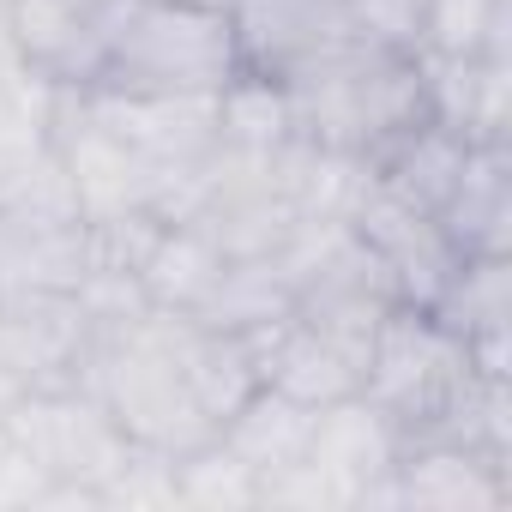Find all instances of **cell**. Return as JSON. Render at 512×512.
I'll list each match as a JSON object with an SVG mask.
<instances>
[{
  "label": "cell",
  "mask_w": 512,
  "mask_h": 512,
  "mask_svg": "<svg viewBox=\"0 0 512 512\" xmlns=\"http://www.w3.org/2000/svg\"><path fill=\"white\" fill-rule=\"evenodd\" d=\"M91 43L85 91H223L235 79L229 13L193 0H97Z\"/></svg>",
  "instance_id": "obj_1"
},
{
  "label": "cell",
  "mask_w": 512,
  "mask_h": 512,
  "mask_svg": "<svg viewBox=\"0 0 512 512\" xmlns=\"http://www.w3.org/2000/svg\"><path fill=\"white\" fill-rule=\"evenodd\" d=\"M470 386H476V374H470L464 344L428 308L392 302L368 344V362H362V398L398 428V440L446 434V422Z\"/></svg>",
  "instance_id": "obj_2"
},
{
  "label": "cell",
  "mask_w": 512,
  "mask_h": 512,
  "mask_svg": "<svg viewBox=\"0 0 512 512\" xmlns=\"http://www.w3.org/2000/svg\"><path fill=\"white\" fill-rule=\"evenodd\" d=\"M229 31L235 73H266L284 85L374 43V31L350 13V0H229Z\"/></svg>",
  "instance_id": "obj_3"
},
{
  "label": "cell",
  "mask_w": 512,
  "mask_h": 512,
  "mask_svg": "<svg viewBox=\"0 0 512 512\" xmlns=\"http://www.w3.org/2000/svg\"><path fill=\"white\" fill-rule=\"evenodd\" d=\"M7 434L31 452V464H43L49 482H85V488H103V476L133 452V440L115 428V416L85 386L25 392L19 410L7 416Z\"/></svg>",
  "instance_id": "obj_4"
},
{
  "label": "cell",
  "mask_w": 512,
  "mask_h": 512,
  "mask_svg": "<svg viewBox=\"0 0 512 512\" xmlns=\"http://www.w3.org/2000/svg\"><path fill=\"white\" fill-rule=\"evenodd\" d=\"M91 320L73 290H7L0 296V356L31 392H67L91 362Z\"/></svg>",
  "instance_id": "obj_5"
},
{
  "label": "cell",
  "mask_w": 512,
  "mask_h": 512,
  "mask_svg": "<svg viewBox=\"0 0 512 512\" xmlns=\"http://www.w3.org/2000/svg\"><path fill=\"white\" fill-rule=\"evenodd\" d=\"M85 115L151 163H199L217 145V91H79Z\"/></svg>",
  "instance_id": "obj_6"
},
{
  "label": "cell",
  "mask_w": 512,
  "mask_h": 512,
  "mask_svg": "<svg viewBox=\"0 0 512 512\" xmlns=\"http://www.w3.org/2000/svg\"><path fill=\"white\" fill-rule=\"evenodd\" d=\"M392 476L398 500L416 512H494L512 500L506 458L464 440H404Z\"/></svg>",
  "instance_id": "obj_7"
},
{
  "label": "cell",
  "mask_w": 512,
  "mask_h": 512,
  "mask_svg": "<svg viewBox=\"0 0 512 512\" xmlns=\"http://www.w3.org/2000/svg\"><path fill=\"white\" fill-rule=\"evenodd\" d=\"M253 350H260V380L302 410H326V404L362 392V368L344 350H332L314 326H302L296 314L253 332Z\"/></svg>",
  "instance_id": "obj_8"
},
{
  "label": "cell",
  "mask_w": 512,
  "mask_h": 512,
  "mask_svg": "<svg viewBox=\"0 0 512 512\" xmlns=\"http://www.w3.org/2000/svg\"><path fill=\"white\" fill-rule=\"evenodd\" d=\"M458 253H506L512 247V145H470L458 187L434 211Z\"/></svg>",
  "instance_id": "obj_9"
},
{
  "label": "cell",
  "mask_w": 512,
  "mask_h": 512,
  "mask_svg": "<svg viewBox=\"0 0 512 512\" xmlns=\"http://www.w3.org/2000/svg\"><path fill=\"white\" fill-rule=\"evenodd\" d=\"M7 43L31 73H43L61 91H85L97 73L91 13L73 0H7Z\"/></svg>",
  "instance_id": "obj_10"
},
{
  "label": "cell",
  "mask_w": 512,
  "mask_h": 512,
  "mask_svg": "<svg viewBox=\"0 0 512 512\" xmlns=\"http://www.w3.org/2000/svg\"><path fill=\"white\" fill-rule=\"evenodd\" d=\"M464 157H470V139L428 115V121H416L410 133H398L380 157H368V175H374L392 199H404V205H416V211L434 217V211L446 205V193L458 187Z\"/></svg>",
  "instance_id": "obj_11"
},
{
  "label": "cell",
  "mask_w": 512,
  "mask_h": 512,
  "mask_svg": "<svg viewBox=\"0 0 512 512\" xmlns=\"http://www.w3.org/2000/svg\"><path fill=\"white\" fill-rule=\"evenodd\" d=\"M398 428L356 392V398H338L326 410H314V434H308V458L326 464L338 482H350V500L362 482L386 476L398 464Z\"/></svg>",
  "instance_id": "obj_12"
},
{
  "label": "cell",
  "mask_w": 512,
  "mask_h": 512,
  "mask_svg": "<svg viewBox=\"0 0 512 512\" xmlns=\"http://www.w3.org/2000/svg\"><path fill=\"white\" fill-rule=\"evenodd\" d=\"M223 266H229L223 247L199 223H163L157 247L145 253V266H139V284H145L151 308H163V314H199V302L217 290Z\"/></svg>",
  "instance_id": "obj_13"
},
{
  "label": "cell",
  "mask_w": 512,
  "mask_h": 512,
  "mask_svg": "<svg viewBox=\"0 0 512 512\" xmlns=\"http://www.w3.org/2000/svg\"><path fill=\"white\" fill-rule=\"evenodd\" d=\"M181 380H187V392H193V404L205 410L211 428H223L253 392L266 386L253 338H241V332H205V326H193V338L181 350Z\"/></svg>",
  "instance_id": "obj_14"
},
{
  "label": "cell",
  "mask_w": 512,
  "mask_h": 512,
  "mask_svg": "<svg viewBox=\"0 0 512 512\" xmlns=\"http://www.w3.org/2000/svg\"><path fill=\"white\" fill-rule=\"evenodd\" d=\"M308 434H314V410L290 404V398L272 392V386H260V392H253V398L217 428V440H223L253 476H272V470L308 458Z\"/></svg>",
  "instance_id": "obj_15"
},
{
  "label": "cell",
  "mask_w": 512,
  "mask_h": 512,
  "mask_svg": "<svg viewBox=\"0 0 512 512\" xmlns=\"http://www.w3.org/2000/svg\"><path fill=\"white\" fill-rule=\"evenodd\" d=\"M458 344L482 332H512V253H464L452 284L428 308Z\"/></svg>",
  "instance_id": "obj_16"
},
{
  "label": "cell",
  "mask_w": 512,
  "mask_h": 512,
  "mask_svg": "<svg viewBox=\"0 0 512 512\" xmlns=\"http://www.w3.org/2000/svg\"><path fill=\"white\" fill-rule=\"evenodd\" d=\"M284 314H296V296H290V284L278 278L272 260H229L223 278H217V290L199 302L193 320L205 332H241V338H253V332L278 326Z\"/></svg>",
  "instance_id": "obj_17"
},
{
  "label": "cell",
  "mask_w": 512,
  "mask_h": 512,
  "mask_svg": "<svg viewBox=\"0 0 512 512\" xmlns=\"http://www.w3.org/2000/svg\"><path fill=\"white\" fill-rule=\"evenodd\" d=\"M290 139H296V115H290L284 79L235 73V79L217 91V145L253 151V157H272V151L290 145Z\"/></svg>",
  "instance_id": "obj_18"
},
{
  "label": "cell",
  "mask_w": 512,
  "mask_h": 512,
  "mask_svg": "<svg viewBox=\"0 0 512 512\" xmlns=\"http://www.w3.org/2000/svg\"><path fill=\"white\" fill-rule=\"evenodd\" d=\"M55 97H61V85H49L31 67H19L0 85V181L55 145Z\"/></svg>",
  "instance_id": "obj_19"
},
{
  "label": "cell",
  "mask_w": 512,
  "mask_h": 512,
  "mask_svg": "<svg viewBox=\"0 0 512 512\" xmlns=\"http://www.w3.org/2000/svg\"><path fill=\"white\" fill-rule=\"evenodd\" d=\"M422 55H506V0H422Z\"/></svg>",
  "instance_id": "obj_20"
},
{
  "label": "cell",
  "mask_w": 512,
  "mask_h": 512,
  "mask_svg": "<svg viewBox=\"0 0 512 512\" xmlns=\"http://www.w3.org/2000/svg\"><path fill=\"white\" fill-rule=\"evenodd\" d=\"M175 494L193 512H247L260 506V476H253L217 434L175 458Z\"/></svg>",
  "instance_id": "obj_21"
},
{
  "label": "cell",
  "mask_w": 512,
  "mask_h": 512,
  "mask_svg": "<svg viewBox=\"0 0 512 512\" xmlns=\"http://www.w3.org/2000/svg\"><path fill=\"white\" fill-rule=\"evenodd\" d=\"M97 500L115 512V506H181V494H175V458H163V452H151V446H133L109 476H103V488H97Z\"/></svg>",
  "instance_id": "obj_22"
},
{
  "label": "cell",
  "mask_w": 512,
  "mask_h": 512,
  "mask_svg": "<svg viewBox=\"0 0 512 512\" xmlns=\"http://www.w3.org/2000/svg\"><path fill=\"white\" fill-rule=\"evenodd\" d=\"M260 506H284V512H344L350 506V482H338L314 458H296V464L260 476Z\"/></svg>",
  "instance_id": "obj_23"
},
{
  "label": "cell",
  "mask_w": 512,
  "mask_h": 512,
  "mask_svg": "<svg viewBox=\"0 0 512 512\" xmlns=\"http://www.w3.org/2000/svg\"><path fill=\"white\" fill-rule=\"evenodd\" d=\"M43 488H49L43 464H31V452L7 434V422H0V512H19V506L31 512Z\"/></svg>",
  "instance_id": "obj_24"
},
{
  "label": "cell",
  "mask_w": 512,
  "mask_h": 512,
  "mask_svg": "<svg viewBox=\"0 0 512 512\" xmlns=\"http://www.w3.org/2000/svg\"><path fill=\"white\" fill-rule=\"evenodd\" d=\"M350 13L380 37V43H404L416 49V19H422V0H350Z\"/></svg>",
  "instance_id": "obj_25"
},
{
  "label": "cell",
  "mask_w": 512,
  "mask_h": 512,
  "mask_svg": "<svg viewBox=\"0 0 512 512\" xmlns=\"http://www.w3.org/2000/svg\"><path fill=\"white\" fill-rule=\"evenodd\" d=\"M25 392H31V386L13 374V362H7V356H0V422H7V416L19 410V398H25Z\"/></svg>",
  "instance_id": "obj_26"
},
{
  "label": "cell",
  "mask_w": 512,
  "mask_h": 512,
  "mask_svg": "<svg viewBox=\"0 0 512 512\" xmlns=\"http://www.w3.org/2000/svg\"><path fill=\"white\" fill-rule=\"evenodd\" d=\"M193 7H217V13H229V0H193Z\"/></svg>",
  "instance_id": "obj_27"
},
{
  "label": "cell",
  "mask_w": 512,
  "mask_h": 512,
  "mask_svg": "<svg viewBox=\"0 0 512 512\" xmlns=\"http://www.w3.org/2000/svg\"><path fill=\"white\" fill-rule=\"evenodd\" d=\"M73 7H85V13H91V7H97V0H73Z\"/></svg>",
  "instance_id": "obj_28"
},
{
  "label": "cell",
  "mask_w": 512,
  "mask_h": 512,
  "mask_svg": "<svg viewBox=\"0 0 512 512\" xmlns=\"http://www.w3.org/2000/svg\"><path fill=\"white\" fill-rule=\"evenodd\" d=\"M0 25H7V0H0Z\"/></svg>",
  "instance_id": "obj_29"
}]
</instances>
